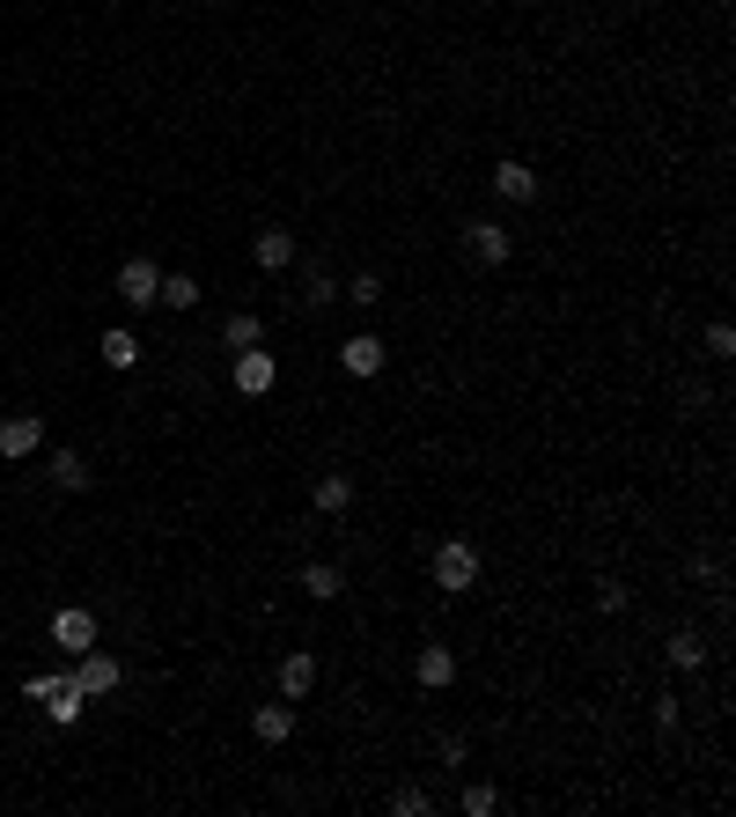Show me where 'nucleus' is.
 I'll return each instance as SVG.
<instances>
[{
    "label": "nucleus",
    "mask_w": 736,
    "mask_h": 817,
    "mask_svg": "<svg viewBox=\"0 0 736 817\" xmlns=\"http://www.w3.org/2000/svg\"><path fill=\"white\" fill-rule=\"evenodd\" d=\"M23 693L37 700V707H45V715L59 721V729H67V721H81V707H89V693L74 685V670H37V678H30Z\"/></svg>",
    "instance_id": "f257e3e1"
},
{
    "label": "nucleus",
    "mask_w": 736,
    "mask_h": 817,
    "mask_svg": "<svg viewBox=\"0 0 736 817\" xmlns=\"http://www.w3.org/2000/svg\"><path fill=\"white\" fill-rule=\"evenodd\" d=\"M471 582H479V545H471V538H442L435 545V590L465 596Z\"/></svg>",
    "instance_id": "f03ea898"
},
{
    "label": "nucleus",
    "mask_w": 736,
    "mask_h": 817,
    "mask_svg": "<svg viewBox=\"0 0 736 817\" xmlns=\"http://www.w3.org/2000/svg\"><path fill=\"white\" fill-rule=\"evenodd\" d=\"M119 656H103V648H81V656H74V685H81V693L89 700H111L119 693Z\"/></svg>",
    "instance_id": "7ed1b4c3"
},
{
    "label": "nucleus",
    "mask_w": 736,
    "mask_h": 817,
    "mask_svg": "<svg viewBox=\"0 0 736 817\" xmlns=\"http://www.w3.org/2000/svg\"><path fill=\"white\" fill-rule=\"evenodd\" d=\"M45 449V421L37 413H8L0 421V457H37Z\"/></svg>",
    "instance_id": "20e7f679"
},
{
    "label": "nucleus",
    "mask_w": 736,
    "mask_h": 817,
    "mask_svg": "<svg viewBox=\"0 0 736 817\" xmlns=\"http://www.w3.org/2000/svg\"><path fill=\"white\" fill-rule=\"evenodd\" d=\"M155 288H163V272L147 266V258H125V266H119V302H133V310H155Z\"/></svg>",
    "instance_id": "39448f33"
},
{
    "label": "nucleus",
    "mask_w": 736,
    "mask_h": 817,
    "mask_svg": "<svg viewBox=\"0 0 736 817\" xmlns=\"http://www.w3.org/2000/svg\"><path fill=\"white\" fill-rule=\"evenodd\" d=\"M52 648H67V656H81V648H97V619H89L81 604H67V612L52 619Z\"/></svg>",
    "instance_id": "423d86ee"
},
{
    "label": "nucleus",
    "mask_w": 736,
    "mask_h": 817,
    "mask_svg": "<svg viewBox=\"0 0 736 817\" xmlns=\"http://www.w3.org/2000/svg\"><path fill=\"white\" fill-rule=\"evenodd\" d=\"M465 250H471V258H479V266H509V228H501V222H471L465 228Z\"/></svg>",
    "instance_id": "0eeeda50"
},
{
    "label": "nucleus",
    "mask_w": 736,
    "mask_h": 817,
    "mask_svg": "<svg viewBox=\"0 0 736 817\" xmlns=\"http://www.w3.org/2000/svg\"><path fill=\"white\" fill-rule=\"evenodd\" d=\"M272 383H280V361H272V354H258V347L236 354V391H244V398H266Z\"/></svg>",
    "instance_id": "6e6552de"
},
{
    "label": "nucleus",
    "mask_w": 736,
    "mask_h": 817,
    "mask_svg": "<svg viewBox=\"0 0 736 817\" xmlns=\"http://www.w3.org/2000/svg\"><path fill=\"white\" fill-rule=\"evenodd\" d=\"M493 199H509V206H523V199H538V170H531V163H501V170H493Z\"/></svg>",
    "instance_id": "1a4fd4ad"
},
{
    "label": "nucleus",
    "mask_w": 736,
    "mask_h": 817,
    "mask_svg": "<svg viewBox=\"0 0 736 817\" xmlns=\"http://www.w3.org/2000/svg\"><path fill=\"white\" fill-rule=\"evenodd\" d=\"M339 369H346V376H376V369H383V339H376V332L339 339Z\"/></svg>",
    "instance_id": "9d476101"
},
{
    "label": "nucleus",
    "mask_w": 736,
    "mask_h": 817,
    "mask_svg": "<svg viewBox=\"0 0 736 817\" xmlns=\"http://www.w3.org/2000/svg\"><path fill=\"white\" fill-rule=\"evenodd\" d=\"M310 685H317V656L288 648V656H280V700H310Z\"/></svg>",
    "instance_id": "9b49d317"
},
{
    "label": "nucleus",
    "mask_w": 736,
    "mask_h": 817,
    "mask_svg": "<svg viewBox=\"0 0 736 817\" xmlns=\"http://www.w3.org/2000/svg\"><path fill=\"white\" fill-rule=\"evenodd\" d=\"M250 729H258V743H288V737H294V700L258 707V715H250Z\"/></svg>",
    "instance_id": "f8f14e48"
},
{
    "label": "nucleus",
    "mask_w": 736,
    "mask_h": 817,
    "mask_svg": "<svg viewBox=\"0 0 736 817\" xmlns=\"http://www.w3.org/2000/svg\"><path fill=\"white\" fill-rule=\"evenodd\" d=\"M250 258H258L266 272L294 266V236H288V228H258V244H250Z\"/></svg>",
    "instance_id": "ddd939ff"
},
{
    "label": "nucleus",
    "mask_w": 736,
    "mask_h": 817,
    "mask_svg": "<svg viewBox=\"0 0 736 817\" xmlns=\"http://www.w3.org/2000/svg\"><path fill=\"white\" fill-rule=\"evenodd\" d=\"M103 369H141V339H133V332H125V324H111V332H103Z\"/></svg>",
    "instance_id": "4468645a"
},
{
    "label": "nucleus",
    "mask_w": 736,
    "mask_h": 817,
    "mask_svg": "<svg viewBox=\"0 0 736 817\" xmlns=\"http://www.w3.org/2000/svg\"><path fill=\"white\" fill-rule=\"evenodd\" d=\"M52 486H59V494H81V486H89V465H81V449H52Z\"/></svg>",
    "instance_id": "2eb2a0df"
},
{
    "label": "nucleus",
    "mask_w": 736,
    "mask_h": 817,
    "mask_svg": "<svg viewBox=\"0 0 736 817\" xmlns=\"http://www.w3.org/2000/svg\"><path fill=\"white\" fill-rule=\"evenodd\" d=\"M420 685H457V656H449L442 641L420 648Z\"/></svg>",
    "instance_id": "dca6fc26"
},
{
    "label": "nucleus",
    "mask_w": 736,
    "mask_h": 817,
    "mask_svg": "<svg viewBox=\"0 0 736 817\" xmlns=\"http://www.w3.org/2000/svg\"><path fill=\"white\" fill-rule=\"evenodd\" d=\"M199 302V280L192 272H163V288H155V310H192Z\"/></svg>",
    "instance_id": "f3484780"
},
{
    "label": "nucleus",
    "mask_w": 736,
    "mask_h": 817,
    "mask_svg": "<svg viewBox=\"0 0 736 817\" xmlns=\"http://www.w3.org/2000/svg\"><path fill=\"white\" fill-rule=\"evenodd\" d=\"M339 590H346V574H339V568H324V560H310V568H302V596H317V604H332Z\"/></svg>",
    "instance_id": "a211bd4d"
},
{
    "label": "nucleus",
    "mask_w": 736,
    "mask_h": 817,
    "mask_svg": "<svg viewBox=\"0 0 736 817\" xmlns=\"http://www.w3.org/2000/svg\"><path fill=\"white\" fill-rule=\"evenodd\" d=\"M317 508H324V516H346V508H354V479H346V471L317 479Z\"/></svg>",
    "instance_id": "6ab92c4d"
},
{
    "label": "nucleus",
    "mask_w": 736,
    "mask_h": 817,
    "mask_svg": "<svg viewBox=\"0 0 736 817\" xmlns=\"http://www.w3.org/2000/svg\"><path fill=\"white\" fill-rule=\"evenodd\" d=\"M221 347H228V354H250V347H258V317H250V310H236V317L221 324Z\"/></svg>",
    "instance_id": "aec40b11"
},
{
    "label": "nucleus",
    "mask_w": 736,
    "mask_h": 817,
    "mask_svg": "<svg viewBox=\"0 0 736 817\" xmlns=\"http://www.w3.org/2000/svg\"><path fill=\"white\" fill-rule=\"evenodd\" d=\"M700 663H707V641H700L692 626H685V634H670V670H700Z\"/></svg>",
    "instance_id": "412c9836"
},
{
    "label": "nucleus",
    "mask_w": 736,
    "mask_h": 817,
    "mask_svg": "<svg viewBox=\"0 0 736 817\" xmlns=\"http://www.w3.org/2000/svg\"><path fill=\"white\" fill-rule=\"evenodd\" d=\"M332 295H339V288H332V266H310V272H302V302H310V310H324Z\"/></svg>",
    "instance_id": "4be33fe9"
},
{
    "label": "nucleus",
    "mask_w": 736,
    "mask_h": 817,
    "mask_svg": "<svg viewBox=\"0 0 736 817\" xmlns=\"http://www.w3.org/2000/svg\"><path fill=\"white\" fill-rule=\"evenodd\" d=\"M346 302H354V310H376V302H383V280H376V272H354Z\"/></svg>",
    "instance_id": "5701e85b"
},
{
    "label": "nucleus",
    "mask_w": 736,
    "mask_h": 817,
    "mask_svg": "<svg viewBox=\"0 0 736 817\" xmlns=\"http://www.w3.org/2000/svg\"><path fill=\"white\" fill-rule=\"evenodd\" d=\"M493 810H501V795H493L487 781H471V788H465V817H493Z\"/></svg>",
    "instance_id": "b1692460"
},
{
    "label": "nucleus",
    "mask_w": 736,
    "mask_h": 817,
    "mask_svg": "<svg viewBox=\"0 0 736 817\" xmlns=\"http://www.w3.org/2000/svg\"><path fill=\"white\" fill-rule=\"evenodd\" d=\"M707 354H714V361H729V354H736V332H729V324H707Z\"/></svg>",
    "instance_id": "393cba45"
},
{
    "label": "nucleus",
    "mask_w": 736,
    "mask_h": 817,
    "mask_svg": "<svg viewBox=\"0 0 736 817\" xmlns=\"http://www.w3.org/2000/svg\"><path fill=\"white\" fill-rule=\"evenodd\" d=\"M391 810H398V817H420V810H427V795H420V788H398Z\"/></svg>",
    "instance_id": "a878e982"
},
{
    "label": "nucleus",
    "mask_w": 736,
    "mask_h": 817,
    "mask_svg": "<svg viewBox=\"0 0 736 817\" xmlns=\"http://www.w3.org/2000/svg\"><path fill=\"white\" fill-rule=\"evenodd\" d=\"M596 612H626V590H618V582H596Z\"/></svg>",
    "instance_id": "bb28decb"
}]
</instances>
